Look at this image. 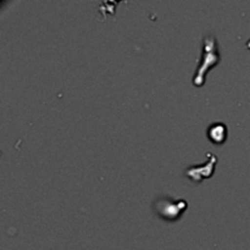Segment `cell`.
<instances>
[{"mask_svg": "<svg viewBox=\"0 0 250 250\" xmlns=\"http://www.w3.org/2000/svg\"><path fill=\"white\" fill-rule=\"evenodd\" d=\"M220 61H221V56H220L219 49H217L216 38L205 37L204 42H203L202 58H200L197 72L193 76V84L195 87H202L207 80V73L214 66L219 65Z\"/></svg>", "mask_w": 250, "mask_h": 250, "instance_id": "1", "label": "cell"}, {"mask_svg": "<svg viewBox=\"0 0 250 250\" xmlns=\"http://www.w3.org/2000/svg\"><path fill=\"white\" fill-rule=\"evenodd\" d=\"M187 200H173L171 198H160L154 204V211L160 219L172 222L180 219L185 210H187Z\"/></svg>", "mask_w": 250, "mask_h": 250, "instance_id": "2", "label": "cell"}, {"mask_svg": "<svg viewBox=\"0 0 250 250\" xmlns=\"http://www.w3.org/2000/svg\"><path fill=\"white\" fill-rule=\"evenodd\" d=\"M247 48L250 49V39L248 41V43H247Z\"/></svg>", "mask_w": 250, "mask_h": 250, "instance_id": "5", "label": "cell"}, {"mask_svg": "<svg viewBox=\"0 0 250 250\" xmlns=\"http://www.w3.org/2000/svg\"><path fill=\"white\" fill-rule=\"evenodd\" d=\"M207 136L211 143L216 144V146H221L227 141V136H229V131H227V126L222 122H215L209 126L207 131Z\"/></svg>", "mask_w": 250, "mask_h": 250, "instance_id": "4", "label": "cell"}, {"mask_svg": "<svg viewBox=\"0 0 250 250\" xmlns=\"http://www.w3.org/2000/svg\"><path fill=\"white\" fill-rule=\"evenodd\" d=\"M208 160L207 163L203 165H193L186 170V177L192 180L193 182L200 183L205 178H210L214 173L215 168H216L217 164V156L212 155L211 153H208Z\"/></svg>", "mask_w": 250, "mask_h": 250, "instance_id": "3", "label": "cell"}]
</instances>
